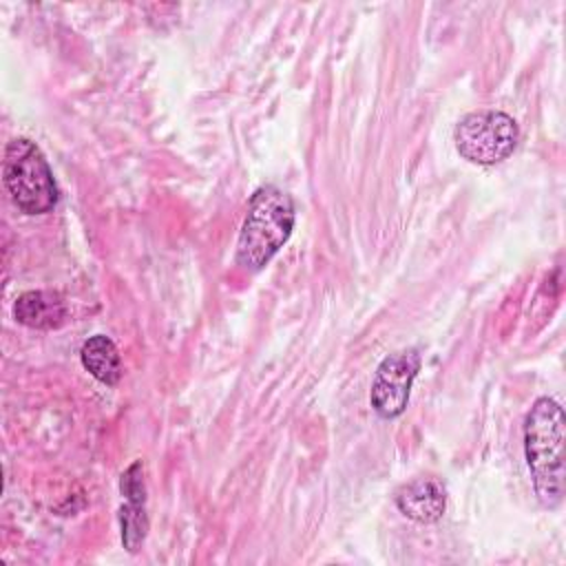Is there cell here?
I'll list each match as a JSON object with an SVG mask.
<instances>
[{"label": "cell", "instance_id": "cell-1", "mask_svg": "<svg viewBox=\"0 0 566 566\" xmlns=\"http://www.w3.org/2000/svg\"><path fill=\"white\" fill-rule=\"evenodd\" d=\"M564 409L553 398H537L524 420V453L542 506L564 500Z\"/></svg>", "mask_w": 566, "mask_h": 566}, {"label": "cell", "instance_id": "cell-2", "mask_svg": "<svg viewBox=\"0 0 566 566\" xmlns=\"http://www.w3.org/2000/svg\"><path fill=\"white\" fill-rule=\"evenodd\" d=\"M294 199L279 186L254 190L237 241V263L248 272L263 270L287 243L294 228Z\"/></svg>", "mask_w": 566, "mask_h": 566}, {"label": "cell", "instance_id": "cell-3", "mask_svg": "<svg viewBox=\"0 0 566 566\" xmlns=\"http://www.w3.org/2000/svg\"><path fill=\"white\" fill-rule=\"evenodd\" d=\"M2 179L13 203L27 214L51 212L57 186L44 153L27 137H15L4 148Z\"/></svg>", "mask_w": 566, "mask_h": 566}, {"label": "cell", "instance_id": "cell-4", "mask_svg": "<svg viewBox=\"0 0 566 566\" xmlns=\"http://www.w3.org/2000/svg\"><path fill=\"white\" fill-rule=\"evenodd\" d=\"M453 142L460 157L467 161L478 166H495L515 150L520 128L509 113L482 108L464 115L455 124Z\"/></svg>", "mask_w": 566, "mask_h": 566}, {"label": "cell", "instance_id": "cell-5", "mask_svg": "<svg viewBox=\"0 0 566 566\" xmlns=\"http://www.w3.org/2000/svg\"><path fill=\"white\" fill-rule=\"evenodd\" d=\"M420 354L416 347L398 349L385 356L371 380V407L382 418H398L409 402L413 378L420 369Z\"/></svg>", "mask_w": 566, "mask_h": 566}, {"label": "cell", "instance_id": "cell-6", "mask_svg": "<svg viewBox=\"0 0 566 566\" xmlns=\"http://www.w3.org/2000/svg\"><path fill=\"white\" fill-rule=\"evenodd\" d=\"M122 495L126 504L119 509V526H122V544L128 553H137L148 533V515H146V482H144V464L135 460L119 480Z\"/></svg>", "mask_w": 566, "mask_h": 566}, {"label": "cell", "instance_id": "cell-7", "mask_svg": "<svg viewBox=\"0 0 566 566\" xmlns=\"http://www.w3.org/2000/svg\"><path fill=\"white\" fill-rule=\"evenodd\" d=\"M394 502L405 517L418 524H433L444 515L447 486L433 475H418L396 491Z\"/></svg>", "mask_w": 566, "mask_h": 566}, {"label": "cell", "instance_id": "cell-8", "mask_svg": "<svg viewBox=\"0 0 566 566\" xmlns=\"http://www.w3.org/2000/svg\"><path fill=\"white\" fill-rule=\"evenodd\" d=\"M13 316L20 325L31 329H55L66 321L69 307L62 294L53 290H29L18 296Z\"/></svg>", "mask_w": 566, "mask_h": 566}, {"label": "cell", "instance_id": "cell-9", "mask_svg": "<svg viewBox=\"0 0 566 566\" xmlns=\"http://www.w3.org/2000/svg\"><path fill=\"white\" fill-rule=\"evenodd\" d=\"M80 358L84 369L97 378L99 382L113 387L117 385L119 376H122V360H119V352L115 347V343L104 336V334H95L88 340H84L82 349H80Z\"/></svg>", "mask_w": 566, "mask_h": 566}]
</instances>
